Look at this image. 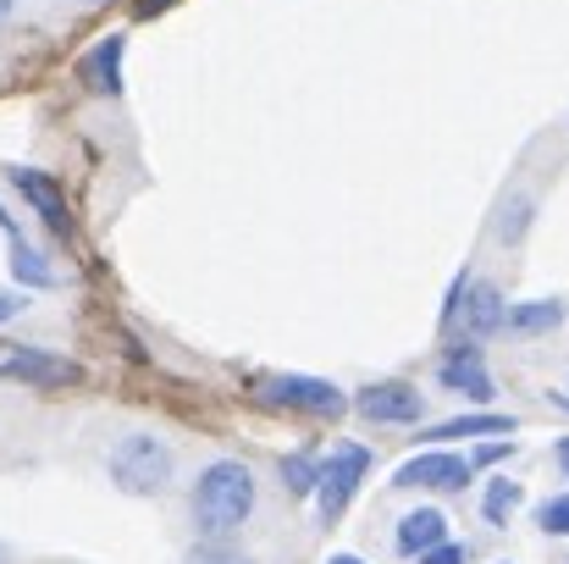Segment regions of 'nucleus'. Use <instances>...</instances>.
Returning a JSON list of instances; mask_svg holds the SVG:
<instances>
[{"label": "nucleus", "mask_w": 569, "mask_h": 564, "mask_svg": "<svg viewBox=\"0 0 569 564\" xmlns=\"http://www.w3.org/2000/svg\"><path fill=\"white\" fill-rule=\"evenodd\" d=\"M254 504H260L254 471H249L243 459H210L189 493L193 532H199L204 543H227V537H238V532L249 526Z\"/></svg>", "instance_id": "nucleus-1"}, {"label": "nucleus", "mask_w": 569, "mask_h": 564, "mask_svg": "<svg viewBox=\"0 0 569 564\" xmlns=\"http://www.w3.org/2000/svg\"><path fill=\"white\" fill-rule=\"evenodd\" d=\"M106 471H111V482L128 498H156V493L172 487V448L156 432H128V437L111 443Z\"/></svg>", "instance_id": "nucleus-2"}, {"label": "nucleus", "mask_w": 569, "mask_h": 564, "mask_svg": "<svg viewBox=\"0 0 569 564\" xmlns=\"http://www.w3.org/2000/svg\"><path fill=\"white\" fill-rule=\"evenodd\" d=\"M260 398L271 409H293V415H316V420H338L349 409V393L327 376H305V372H277V376H260L254 382Z\"/></svg>", "instance_id": "nucleus-3"}, {"label": "nucleus", "mask_w": 569, "mask_h": 564, "mask_svg": "<svg viewBox=\"0 0 569 564\" xmlns=\"http://www.w3.org/2000/svg\"><path fill=\"white\" fill-rule=\"evenodd\" d=\"M371 476V448H360V443H338L327 459H321V476H316V509H321V521L332 526V521H343V509L355 504V493H360V482Z\"/></svg>", "instance_id": "nucleus-4"}, {"label": "nucleus", "mask_w": 569, "mask_h": 564, "mask_svg": "<svg viewBox=\"0 0 569 564\" xmlns=\"http://www.w3.org/2000/svg\"><path fill=\"white\" fill-rule=\"evenodd\" d=\"M0 376H6V382H22V387L50 393V387H72V382H83V366H78V360H67V355L33 349V344H6V349H0Z\"/></svg>", "instance_id": "nucleus-5"}, {"label": "nucleus", "mask_w": 569, "mask_h": 564, "mask_svg": "<svg viewBox=\"0 0 569 564\" xmlns=\"http://www.w3.org/2000/svg\"><path fill=\"white\" fill-rule=\"evenodd\" d=\"M349 404H355L371 426H415V420L426 415V393H420L415 382H371V387H360Z\"/></svg>", "instance_id": "nucleus-6"}, {"label": "nucleus", "mask_w": 569, "mask_h": 564, "mask_svg": "<svg viewBox=\"0 0 569 564\" xmlns=\"http://www.w3.org/2000/svg\"><path fill=\"white\" fill-rule=\"evenodd\" d=\"M465 482H470V459L448 454L442 443H431L426 454H415L392 471V487H426V493H459Z\"/></svg>", "instance_id": "nucleus-7"}, {"label": "nucleus", "mask_w": 569, "mask_h": 564, "mask_svg": "<svg viewBox=\"0 0 569 564\" xmlns=\"http://www.w3.org/2000/svg\"><path fill=\"white\" fill-rule=\"evenodd\" d=\"M11 178V188L33 205V216L56 232V238H72V210H67V194H61V184L50 178V172H39V167H11L6 172Z\"/></svg>", "instance_id": "nucleus-8"}, {"label": "nucleus", "mask_w": 569, "mask_h": 564, "mask_svg": "<svg viewBox=\"0 0 569 564\" xmlns=\"http://www.w3.org/2000/svg\"><path fill=\"white\" fill-rule=\"evenodd\" d=\"M437 382H442L448 393L470 398V404H487V398H492V376H487V360H481L476 338H470V344H453V349L442 355V366H437Z\"/></svg>", "instance_id": "nucleus-9"}, {"label": "nucleus", "mask_w": 569, "mask_h": 564, "mask_svg": "<svg viewBox=\"0 0 569 564\" xmlns=\"http://www.w3.org/2000/svg\"><path fill=\"white\" fill-rule=\"evenodd\" d=\"M122 61H128V33H106L83 61H78V83L89 95H122Z\"/></svg>", "instance_id": "nucleus-10"}, {"label": "nucleus", "mask_w": 569, "mask_h": 564, "mask_svg": "<svg viewBox=\"0 0 569 564\" xmlns=\"http://www.w3.org/2000/svg\"><path fill=\"white\" fill-rule=\"evenodd\" d=\"M465 333L470 338H492V333H503V316H509V305H503V288L498 283H487V277H476V283H465Z\"/></svg>", "instance_id": "nucleus-11"}, {"label": "nucleus", "mask_w": 569, "mask_h": 564, "mask_svg": "<svg viewBox=\"0 0 569 564\" xmlns=\"http://www.w3.org/2000/svg\"><path fill=\"white\" fill-rule=\"evenodd\" d=\"M442 537H448L442 509H409V515L398 521V532H392L398 554H409V560H420V554H426V548H437Z\"/></svg>", "instance_id": "nucleus-12"}, {"label": "nucleus", "mask_w": 569, "mask_h": 564, "mask_svg": "<svg viewBox=\"0 0 569 564\" xmlns=\"http://www.w3.org/2000/svg\"><path fill=\"white\" fill-rule=\"evenodd\" d=\"M559 321H565V299H526V305H509L503 333H515V338H542V333H553Z\"/></svg>", "instance_id": "nucleus-13"}, {"label": "nucleus", "mask_w": 569, "mask_h": 564, "mask_svg": "<svg viewBox=\"0 0 569 564\" xmlns=\"http://www.w3.org/2000/svg\"><path fill=\"white\" fill-rule=\"evenodd\" d=\"M520 420L515 415H453V420H442V426H431L426 432V443H453V437H492V432H515Z\"/></svg>", "instance_id": "nucleus-14"}, {"label": "nucleus", "mask_w": 569, "mask_h": 564, "mask_svg": "<svg viewBox=\"0 0 569 564\" xmlns=\"http://www.w3.org/2000/svg\"><path fill=\"white\" fill-rule=\"evenodd\" d=\"M11 277H17L22 288H56V266H50L22 232H11Z\"/></svg>", "instance_id": "nucleus-15"}, {"label": "nucleus", "mask_w": 569, "mask_h": 564, "mask_svg": "<svg viewBox=\"0 0 569 564\" xmlns=\"http://www.w3.org/2000/svg\"><path fill=\"white\" fill-rule=\"evenodd\" d=\"M531 221H537V199L531 194H509L503 210H498V238L503 244H520L531 232Z\"/></svg>", "instance_id": "nucleus-16"}, {"label": "nucleus", "mask_w": 569, "mask_h": 564, "mask_svg": "<svg viewBox=\"0 0 569 564\" xmlns=\"http://www.w3.org/2000/svg\"><path fill=\"white\" fill-rule=\"evenodd\" d=\"M316 476H321V459H310L305 448L282 454V487H288L293 498H310V493H316Z\"/></svg>", "instance_id": "nucleus-17"}, {"label": "nucleus", "mask_w": 569, "mask_h": 564, "mask_svg": "<svg viewBox=\"0 0 569 564\" xmlns=\"http://www.w3.org/2000/svg\"><path fill=\"white\" fill-rule=\"evenodd\" d=\"M520 482H509V476H498V482H487V498H481V515L492 521V526H509V515L520 509Z\"/></svg>", "instance_id": "nucleus-18"}, {"label": "nucleus", "mask_w": 569, "mask_h": 564, "mask_svg": "<svg viewBox=\"0 0 569 564\" xmlns=\"http://www.w3.org/2000/svg\"><path fill=\"white\" fill-rule=\"evenodd\" d=\"M537 526L548 537H569V493H553V498L537 504Z\"/></svg>", "instance_id": "nucleus-19"}, {"label": "nucleus", "mask_w": 569, "mask_h": 564, "mask_svg": "<svg viewBox=\"0 0 569 564\" xmlns=\"http://www.w3.org/2000/svg\"><path fill=\"white\" fill-rule=\"evenodd\" d=\"M465 560H470V548H465V543H453V537H442L437 548H426V554H420V564H465Z\"/></svg>", "instance_id": "nucleus-20"}, {"label": "nucleus", "mask_w": 569, "mask_h": 564, "mask_svg": "<svg viewBox=\"0 0 569 564\" xmlns=\"http://www.w3.org/2000/svg\"><path fill=\"white\" fill-rule=\"evenodd\" d=\"M183 564H254V560H243V554H232V548H221V543H204V548H193Z\"/></svg>", "instance_id": "nucleus-21"}, {"label": "nucleus", "mask_w": 569, "mask_h": 564, "mask_svg": "<svg viewBox=\"0 0 569 564\" xmlns=\"http://www.w3.org/2000/svg\"><path fill=\"white\" fill-rule=\"evenodd\" d=\"M22 310H28V288H0V327L17 321Z\"/></svg>", "instance_id": "nucleus-22"}, {"label": "nucleus", "mask_w": 569, "mask_h": 564, "mask_svg": "<svg viewBox=\"0 0 569 564\" xmlns=\"http://www.w3.org/2000/svg\"><path fill=\"white\" fill-rule=\"evenodd\" d=\"M178 0H133V17L139 22H150V17H161V11H172Z\"/></svg>", "instance_id": "nucleus-23"}, {"label": "nucleus", "mask_w": 569, "mask_h": 564, "mask_svg": "<svg viewBox=\"0 0 569 564\" xmlns=\"http://www.w3.org/2000/svg\"><path fill=\"white\" fill-rule=\"evenodd\" d=\"M503 454H515V443H487V448H476L481 465H492V459H503Z\"/></svg>", "instance_id": "nucleus-24"}, {"label": "nucleus", "mask_w": 569, "mask_h": 564, "mask_svg": "<svg viewBox=\"0 0 569 564\" xmlns=\"http://www.w3.org/2000/svg\"><path fill=\"white\" fill-rule=\"evenodd\" d=\"M553 459L565 465V476H569V437H559V443H553Z\"/></svg>", "instance_id": "nucleus-25"}, {"label": "nucleus", "mask_w": 569, "mask_h": 564, "mask_svg": "<svg viewBox=\"0 0 569 564\" xmlns=\"http://www.w3.org/2000/svg\"><path fill=\"white\" fill-rule=\"evenodd\" d=\"M0 232H6V238L17 232V216H6V205H0Z\"/></svg>", "instance_id": "nucleus-26"}, {"label": "nucleus", "mask_w": 569, "mask_h": 564, "mask_svg": "<svg viewBox=\"0 0 569 564\" xmlns=\"http://www.w3.org/2000/svg\"><path fill=\"white\" fill-rule=\"evenodd\" d=\"M332 564H366L360 554H332Z\"/></svg>", "instance_id": "nucleus-27"}, {"label": "nucleus", "mask_w": 569, "mask_h": 564, "mask_svg": "<svg viewBox=\"0 0 569 564\" xmlns=\"http://www.w3.org/2000/svg\"><path fill=\"white\" fill-rule=\"evenodd\" d=\"M89 6H100V0H89Z\"/></svg>", "instance_id": "nucleus-28"}]
</instances>
